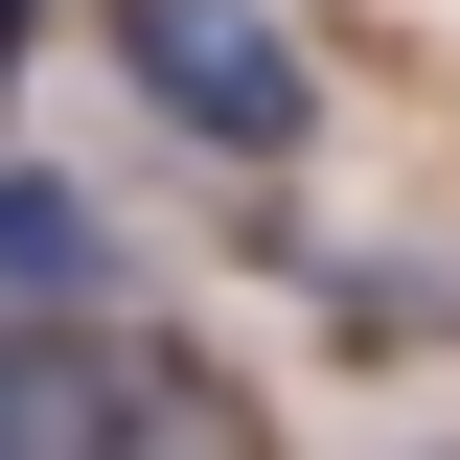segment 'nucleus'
Wrapping results in <instances>:
<instances>
[{
    "mask_svg": "<svg viewBox=\"0 0 460 460\" xmlns=\"http://www.w3.org/2000/svg\"><path fill=\"white\" fill-rule=\"evenodd\" d=\"M0 460H93V368H69V323H0Z\"/></svg>",
    "mask_w": 460,
    "mask_h": 460,
    "instance_id": "7ed1b4c3",
    "label": "nucleus"
},
{
    "mask_svg": "<svg viewBox=\"0 0 460 460\" xmlns=\"http://www.w3.org/2000/svg\"><path fill=\"white\" fill-rule=\"evenodd\" d=\"M93 299H115V230H93V184L0 162V323H93Z\"/></svg>",
    "mask_w": 460,
    "mask_h": 460,
    "instance_id": "f03ea898",
    "label": "nucleus"
},
{
    "mask_svg": "<svg viewBox=\"0 0 460 460\" xmlns=\"http://www.w3.org/2000/svg\"><path fill=\"white\" fill-rule=\"evenodd\" d=\"M93 47L138 115H184L208 162H299L323 138V47H299L277 0H93Z\"/></svg>",
    "mask_w": 460,
    "mask_h": 460,
    "instance_id": "f257e3e1",
    "label": "nucleus"
},
{
    "mask_svg": "<svg viewBox=\"0 0 460 460\" xmlns=\"http://www.w3.org/2000/svg\"><path fill=\"white\" fill-rule=\"evenodd\" d=\"M0 69H23V0H0Z\"/></svg>",
    "mask_w": 460,
    "mask_h": 460,
    "instance_id": "20e7f679",
    "label": "nucleus"
}]
</instances>
